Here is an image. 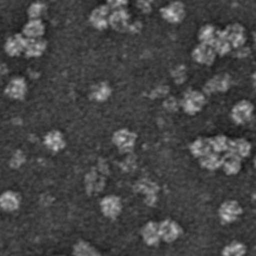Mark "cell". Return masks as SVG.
<instances>
[{"mask_svg":"<svg viewBox=\"0 0 256 256\" xmlns=\"http://www.w3.org/2000/svg\"><path fill=\"white\" fill-rule=\"evenodd\" d=\"M251 147L248 141L244 139H237L230 141L228 151L239 157H246L250 152Z\"/></svg>","mask_w":256,"mask_h":256,"instance_id":"52a82bcc","label":"cell"},{"mask_svg":"<svg viewBox=\"0 0 256 256\" xmlns=\"http://www.w3.org/2000/svg\"><path fill=\"white\" fill-rule=\"evenodd\" d=\"M210 144L213 146L216 151L220 152L228 150L230 142L227 141L226 138H225V137L219 136L214 138V141L210 142Z\"/></svg>","mask_w":256,"mask_h":256,"instance_id":"7c38bea8","label":"cell"},{"mask_svg":"<svg viewBox=\"0 0 256 256\" xmlns=\"http://www.w3.org/2000/svg\"><path fill=\"white\" fill-rule=\"evenodd\" d=\"M224 158L220 157L218 154H210L207 156L206 164L208 168L215 169L222 166Z\"/></svg>","mask_w":256,"mask_h":256,"instance_id":"8fae6325","label":"cell"},{"mask_svg":"<svg viewBox=\"0 0 256 256\" xmlns=\"http://www.w3.org/2000/svg\"><path fill=\"white\" fill-rule=\"evenodd\" d=\"M45 27L40 19L30 20L22 29V35L28 39H42Z\"/></svg>","mask_w":256,"mask_h":256,"instance_id":"3957f363","label":"cell"},{"mask_svg":"<svg viewBox=\"0 0 256 256\" xmlns=\"http://www.w3.org/2000/svg\"><path fill=\"white\" fill-rule=\"evenodd\" d=\"M27 39L22 34H15L7 39L4 51L10 57H18L24 53Z\"/></svg>","mask_w":256,"mask_h":256,"instance_id":"7a4b0ae2","label":"cell"},{"mask_svg":"<svg viewBox=\"0 0 256 256\" xmlns=\"http://www.w3.org/2000/svg\"><path fill=\"white\" fill-rule=\"evenodd\" d=\"M222 166H224V171L228 174H236L240 171L242 163H240V158L233 154L232 153H228L224 157L222 161Z\"/></svg>","mask_w":256,"mask_h":256,"instance_id":"8992f818","label":"cell"},{"mask_svg":"<svg viewBox=\"0 0 256 256\" xmlns=\"http://www.w3.org/2000/svg\"><path fill=\"white\" fill-rule=\"evenodd\" d=\"M62 139L58 133L51 132L45 137V144L51 148H56L58 147V144L61 143Z\"/></svg>","mask_w":256,"mask_h":256,"instance_id":"4fadbf2b","label":"cell"},{"mask_svg":"<svg viewBox=\"0 0 256 256\" xmlns=\"http://www.w3.org/2000/svg\"><path fill=\"white\" fill-rule=\"evenodd\" d=\"M242 213V207L236 201H227L221 207V217L226 222H234Z\"/></svg>","mask_w":256,"mask_h":256,"instance_id":"277c9868","label":"cell"},{"mask_svg":"<svg viewBox=\"0 0 256 256\" xmlns=\"http://www.w3.org/2000/svg\"><path fill=\"white\" fill-rule=\"evenodd\" d=\"M245 253L246 247L239 242L230 243L224 250V256H244Z\"/></svg>","mask_w":256,"mask_h":256,"instance_id":"9c48e42d","label":"cell"},{"mask_svg":"<svg viewBox=\"0 0 256 256\" xmlns=\"http://www.w3.org/2000/svg\"><path fill=\"white\" fill-rule=\"evenodd\" d=\"M27 93V84L22 78L16 77L10 80L4 89V93L9 98L15 100H21Z\"/></svg>","mask_w":256,"mask_h":256,"instance_id":"6da1fadb","label":"cell"},{"mask_svg":"<svg viewBox=\"0 0 256 256\" xmlns=\"http://www.w3.org/2000/svg\"><path fill=\"white\" fill-rule=\"evenodd\" d=\"M46 43L44 39H27L26 45L24 50V54L28 58L38 57L42 55L46 50Z\"/></svg>","mask_w":256,"mask_h":256,"instance_id":"5b68a950","label":"cell"},{"mask_svg":"<svg viewBox=\"0 0 256 256\" xmlns=\"http://www.w3.org/2000/svg\"><path fill=\"white\" fill-rule=\"evenodd\" d=\"M44 9V6L42 3H32L27 11L28 18H30V20L39 19L40 15L43 13Z\"/></svg>","mask_w":256,"mask_h":256,"instance_id":"30bf717a","label":"cell"},{"mask_svg":"<svg viewBox=\"0 0 256 256\" xmlns=\"http://www.w3.org/2000/svg\"><path fill=\"white\" fill-rule=\"evenodd\" d=\"M252 107L249 102H243L239 103L233 110V117L238 123L246 121L252 114Z\"/></svg>","mask_w":256,"mask_h":256,"instance_id":"ba28073f","label":"cell"}]
</instances>
